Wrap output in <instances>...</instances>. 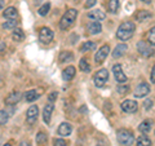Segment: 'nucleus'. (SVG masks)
Returning <instances> with one entry per match:
<instances>
[{
	"label": "nucleus",
	"instance_id": "nucleus-26",
	"mask_svg": "<svg viewBox=\"0 0 155 146\" xmlns=\"http://www.w3.org/2000/svg\"><path fill=\"white\" fill-rule=\"evenodd\" d=\"M107 7H109V12L110 13H116L119 11L120 3H119V0H110L109 4H107Z\"/></svg>",
	"mask_w": 155,
	"mask_h": 146
},
{
	"label": "nucleus",
	"instance_id": "nucleus-2",
	"mask_svg": "<svg viewBox=\"0 0 155 146\" xmlns=\"http://www.w3.org/2000/svg\"><path fill=\"white\" fill-rule=\"evenodd\" d=\"M76 16H78L76 9L71 8V9H69V11H66V13L62 16L61 21H60V28L61 30H67V28H70L72 25H74Z\"/></svg>",
	"mask_w": 155,
	"mask_h": 146
},
{
	"label": "nucleus",
	"instance_id": "nucleus-45",
	"mask_svg": "<svg viewBox=\"0 0 155 146\" xmlns=\"http://www.w3.org/2000/svg\"><path fill=\"white\" fill-rule=\"evenodd\" d=\"M39 2H40V0H36V3H39Z\"/></svg>",
	"mask_w": 155,
	"mask_h": 146
},
{
	"label": "nucleus",
	"instance_id": "nucleus-20",
	"mask_svg": "<svg viewBox=\"0 0 155 146\" xmlns=\"http://www.w3.org/2000/svg\"><path fill=\"white\" fill-rule=\"evenodd\" d=\"M88 31L91 34H100L101 31H102V26H101V23L98 21H94V22H91L88 25Z\"/></svg>",
	"mask_w": 155,
	"mask_h": 146
},
{
	"label": "nucleus",
	"instance_id": "nucleus-22",
	"mask_svg": "<svg viewBox=\"0 0 155 146\" xmlns=\"http://www.w3.org/2000/svg\"><path fill=\"white\" fill-rule=\"evenodd\" d=\"M12 39L14 41H22L23 39H25V34H23V31L21 30V28H14L13 30V34H12Z\"/></svg>",
	"mask_w": 155,
	"mask_h": 146
},
{
	"label": "nucleus",
	"instance_id": "nucleus-4",
	"mask_svg": "<svg viewBox=\"0 0 155 146\" xmlns=\"http://www.w3.org/2000/svg\"><path fill=\"white\" fill-rule=\"evenodd\" d=\"M94 80V84L96 87H98V88H101V87H104L106 83H107L109 80V71L106 69H101L96 72V75L93 78Z\"/></svg>",
	"mask_w": 155,
	"mask_h": 146
},
{
	"label": "nucleus",
	"instance_id": "nucleus-19",
	"mask_svg": "<svg viewBox=\"0 0 155 146\" xmlns=\"http://www.w3.org/2000/svg\"><path fill=\"white\" fill-rule=\"evenodd\" d=\"M21 97H22L21 93H18V92H12V93H9V96L5 98V104L7 105H14L21 100Z\"/></svg>",
	"mask_w": 155,
	"mask_h": 146
},
{
	"label": "nucleus",
	"instance_id": "nucleus-17",
	"mask_svg": "<svg viewBox=\"0 0 155 146\" xmlns=\"http://www.w3.org/2000/svg\"><path fill=\"white\" fill-rule=\"evenodd\" d=\"M3 16H4V18H8V19H17L18 12L14 7H8V8H5V11L3 12Z\"/></svg>",
	"mask_w": 155,
	"mask_h": 146
},
{
	"label": "nucleus",
	"instance_id": "nucleus-5",
	"mask_svg": "<svg viewBox=\"0 0 155 146\" xmlns=\"http://www.w3.org/2000/svg\"><path fill=\"white\" fill-rule=\"evenodd\" d=\"M137 51L142 57H146V58L151 57L154 55V52H155L147 41H138L137 43Z\"/></svg>",
	"mask_w": 155,
	"mask_h": 146
},
{
	"label": "nucleus",
	"instance_id": "nucleus-18",
	"mask_svg": "<svg viewBox=\"0 0 155 146\" xmlns=\"http://www.w3.org/2000/svg\"><path fill=\"white\" fill-rule=\"evenodd\" d=\"M151 128H153V120H151V119L143 120L142 123L138 125L140 132H142V133H149L150 131H151Z\"/></svg>",
	"mask_w": 155,
	"mask_h": 146
},
{
	"label": "nucleus",
	"instance_id": "nucleus-30",
	"mask_svg": "<svg viewBox=\"0 0 155 146\" xmlns=\"http://www.w3.org/2000/svg\"><path fill=\"white\" fill-rule=\"evenodd\" d=\"M79 69L83 71V72H89L91 71V66H89L88 62H87L85 58H81V60H80V62H79Z\"/></svg>",
	"mask_w": 155,
	"mask_h": 146
},
{
	"label": "nucleus",
	"instance_id": "nucleus-21",
	"mask_svg": "<svg viewBox=\"0 0 155 146\" xmlns=\"http://www.w3.org/2000/svg\"><path fill=\"white\" fill-rule=\"evenodd\" d=\"M74 60V55H72L71 52L69 51H64V52H61V55H60V62L61 64H65V62H70Z\"/></svg>",
	"mask_w": 155,
	"mask_h": 146
},
{
	"label": "nucleus",
	"instance_id": "nucleus-39",
	"mask_svg": "<svg viewBox=\"0 0 155 146\" xmlns=\"http://www.w3.org/2000/svg\"><path fill=\"white\" fill-rule=\"evenodd\" d=\"M5 47H7V44H5V41L0 40V52H3L4 49H5Z\"/></svg>",
	"mask_w": 155,
	"mask_h": 146
},
{
	"label": "nucleus",
	"instance_id": "nucleus-24",
	"mask_svg": "<svg viewBox=\"0 0 155 146\" xmlns=\"http://www.w3.org/2000/svg\"><path fill=\"white\" fill-rule=\"evenodd\" d=\"M35 141L39 146H45L47 145V141H48V137L44 132H39L35 137Z\"/></svg>",
	"mask_w": 155,
	"mask_h": 146
},
{
	"label": "nucleus",
	"instance_id": "nucleus-15",
	"mask_svg": "<svg viewBox=\"0 0 155 146\" xmlns=\"http://www.w3.org/2000/svg\"><path fill=\"white\" fill-rule=\"evenodd\" d=\"M88 18L93 19V21H102V19L106 18V14L102 11H100V9H94V11H91L88 13Z\"/></svg>",
	"mask_w": 155,
	"mask_h": 146
},
{
	"label": "nucleus",
	"instance_id": "nucleus-12",
	"mask_svg": "<svg viewBox=\"0 0 155 146\" xmlns=\"http://www.w3.org/2000/svg\"><path fill=\"white\" fill-rule=\"evenodd\" d=\"M53 110H54V104L53 102H49V104L45 105L44 110H43V120H44L45 124L51 123V116H52Z\"/></svg>",
	"mask_w": 155,
	"mask_h": 146
},
{
	"label": "nucleus",
	"instance_id": "nucleus-11",
	"mask_svg": "<svg viewBox=\"0 0 155 146\" xmlns=\"http://www.w3.org/2000/svg\"><path fill=\"white\" fill-rule=\"evenodd\" d=\"M113 72H114V76L118 83H125L127 81V75L123 72V69L120 65H114L113 67Z\"/></svg>",
	"mask_w": 155,
	"mask_h": 146
},
{
	"label": "nucleus",
	"instance_id": "nucleus-34",
	"mask_svg": "<svg viewBox=\"0 0 155 146\" xmlns=\"http://www.w3.org/2000/svg\"><path fill=\"white\" fill-rule=\"evenodd\" d=\"M116 92L120 93V95H125V93H128L129 92V88L127 85H119L118 88H116Z\"/></svg>",
	"mask_w": 155,
	"mask_h": 146
},
{
	"label": "nucleus",
	"instance_id": "nucleus-37",
	"mask_svg": "<svg viewBox=\"0 0 155 146\" xmlns=\"http://www.w3.org/2000/svg\"><path fill=\"white\" fill-rule=\"evenodd\" d=\"M57 97H58V95H57V92H52V93L48 96V100H49V102H53L54 100H57Z\"/></svg>",
	"mask_w": 155,
	"mask_h": 146
},
{
	"label": "nucleus",
	"instance_id": "nucleus-25",
	"mask_svg": "<svg viewBox=\"0 0 155 146\" xmlns=\"http://www.w3.org/2000/svg\"><path fill=\"white\" fill-rule=\"evenodd\" d=\"M39 97V93L35 91V89H31V91H28L25 93V100L27 102H34V101H36V98Z\"/></svg>",
	"mask_w": 155,
	"mask_h": 146
},
{
	"label": "nucleus",
	"instance_id": "nucleus-33",
	"mask_svg": "<svg viewBox=\"0 0 155 146\" xmlns=\"http://www.w3.org/2000/svg\"><path fill=\"white\" fill-rule=\"evenodd\" d=\"M147 40H149V44L150 45H155V26L150 30L149 35H147Z\"/></svg>",
	"mask_w": 155,
	"mask_h": 146
},
{
	"label": "nucleus",
	"instance_id": "nucleus-7",
	"mask_svg": "<svg viewBox=\"0 0 155 146\" xmlns=\"http://www.w3.org/2000/svg\"><path fill=\"white\" fill-rule=\"evenodd\" d=\"M38 115H39V109L36 105H32L28 108L27 113H26V121L27 124H34L38 120Z\"/></svg>",
	"mask_w": 155,
	"mask_h": 146
},
{
	"label": "nucleus",
	"instance_id": "nucleus-14",
	"mask_svg": "<svg viewBox=\"0 0 155 146\" xmlns=\"http://www.w3.org/2000/svg\"><path fill=\"white\" fill-rule=\"evenodd\" d=\"M75 67L74 66H67L66 69L62 71V79H64L65 81H70L72 78L75 76Z\"/></svg>",
	"mask_w": 155,
	"mask_h": 146
},
{
	"label": "nucleus",
	"instance_id": "nucleus-32",
	"mask_svg": "<svg viewBox=\"0 0 155 146\" xmlns=\"http://www.w3.org/2000/svg\"><path fill=\"white\" fill-rule=\"evenodd\" d=\"M9 119V114L5 110H0V125H4Z\"/></svg>",
	"mask_w": 155,
	"mask_h": 146
},
{
	"label": "nucleus",
	"instance_id": "nucleus-27",
	"mask_svg": "<svg viewBox=\"0 0 155 146\" xmlns=\"http://www.w3.org/2000/svg\"><path fill=\"white\" fill-rule=\"evenodd\" d=\"M137 146H151V141L146 134H142L137 138Z\"/></svg>",
	"mask_w": 155,
	"mask_h": 146
},
{
	"label": "nucleus",
	"instance_id": "nucleus-41",
	"mask_svg": "<svg viewBox=\"0 0 155 146\" xmlns=\"http://www.w3.org/2000/svg\"><path fill=\"white\" fill-rule=\"evenodd\" d=\"M18 146H30V145H28V142H27V141H21V142H19V145Z\"/></svg>",
	"mask_w": 155,
	"mask_h": 146
},
{
	"label": "nucleus",
	"instance_id": "nucleus-29",
	"mask_svg": "<svg viewBox=\"0 0 155 146\" xmlns=\"http://www.w3.org/2000/svg\"><path fill=\"white\" fill-rule=\"evenodd\" d=\"M17 21L16 19H9V21H5L3 23V28H5V30H14L17 26Z\"/></svg>",
	"mask_w": 155,
	"mask_h": 146
},
{
	"label": "nucleus",
	"instance_id": "nucleus-10",
	"mask_svg": "<svg viewBox=\"0 0 155 146\" xmlns=\"http://www.w3.org/2000/svg\"><path fill=\"white\" fill-rule=\"evenodd\" d=\"M137 109H138V105H137V102L133 101V100H125L122 104V110L124 113L132 114V113H136Z\"/></svg>",
	"mask_w": 155,
	"mask_h": 146
},
{
	"label": "nucleus",
	"instance_id": "nucleus-13",
	"mask_svg": "<svg viewBox=\"0 0 155 146\" xmlns=\"http://www.w3.org/2000/svg\"><path fill=\"white\" fill-rule=\"evenodd\" d=\"M72 132V127L70 123H67V121H64V123L60 124V127H58V134L62 136V137H67V136H70Z\"/></svg>",
	"mask_w": 155,
	"mask_h": 146
},
{
	"label": "nucleus",
	"instance_id": "nucleus-28",
	"mask_svg": "<svg viewBox=\"0 0 155 146\" xmlns=\"http://www.w3.org/2000/svg\"><path fill=\"white\" fill-rule=\"evenodd\" d=\"M93 49H96V44L93 41H84L83 45L80 47V52H89Z\"/></svg>",
	"mask_w": 155,
	"mask_h": 146
},
{
	"label": "nucleus",
	"instance_id": "nucleus-40",
	"mask_svg": "<svg viewBox=\"0 0 155 146\" xmlns=\"http://www.w3.org/2000/svg\"><path fill=\"white\" fill-rule=\"evenodd\" d=\"M151 83H155V65L151 70Z\"/></svg>",
	"mask_w": 155,
	"mask_h": 146
},
{
	"label": "nucleus",
	"instance_id": "nucleus-9",
	"mask_svg": "<svg viewBox=\"0 0 155 146\" xmlns=\"http://www.w3.org/2000/svg\"><path fill=\"white\" fill-rule=\"evenodd\" d=\"M109 52H110V47L109 45H102V47H101L98 49V52L96 53V56H94L96 64H102V62L105 61V58L107 57Z\"/></svg>",
	"mask_w": 155,
	"mask_h": 146
},
{
	"label": "nucleus",
	"instance_id": "nucleus-42",
	"mask_svg": "<svg viewBox=\"0 0 155 146\" xmlns=\"http://www.w3.org/2000/svg\"><path fill=\"white\" fill-rule=\"evenodd\" d=\"M4 8V0H0V9Z\"/></svg>",
	"mask_w": 155,
	"mask_h": 146
},
{
	"label": "nucleus",
	"instance_id": "nucleus-8",
	"mask_svg": "<svg viewBox=\"0 0 155 146\" xmlns=\"http://www.w3.org/2000/svg\"><path fill=\"white\" fill-rule=\"evenodd\" d=\"M149 93H150V85L147 83H140L134 89V96L138 97V98H142V97L147 96Z\"/></svg>",
	"mask_w": 155,
	"mask_h": 146
},
{
	"label": "nucleus",
	"instance_id": "nucleus-38",
	"mask_svg": "<svg viewBox=\"0 0 155 146\" xmlns=\"http://www.w3.org/2000/svg\"><path fill=\"white\" fill-rule=\"evenodd\" d=\"M96 3H97V0H87V3H85V8H92Z\"/></svg>",
	"mask_w": 155,
	"mask_h": 146
},
{
	"label": "nucleus",
	"instance_id": "nucleus-44",
	"mask_svg": "<svg viewBox=\"0 0 155 146\" xmlns=\"http://www.w3.org/2000/svg\"><path fill=\"white\" fill-rule=\"evenodd\" d=\"M3 146H12V145H9V144H5V145H3Z\"/></svg>",
	"mask_w": 155,
	"mask_h": 146
},
{
	"label": "nucleus",
	"instance_id": "nucleus-16",
	"mask_svg": "<svg viewBox=\"0 0 155 146\" xmlns=\"http://www.w3.org/2000/svg\"><path fill=\"white\" fill-rule=\"evenodd\" d=\"M128 51V47L125 45V44H119V45H116L115 47V49L113 52V57L114 58H120V57H123L125 53H127Z\"/></svg>",
	"mask_w": 155,
	"mask_h": 146
},
{
	"label": "nucleus",
	"instance_id": "nucleus-31",
	"mask_svg": "<svg viewBox=\"0 0 155 146\" xmlns=\"http://www.w3.org/2000/svg\"><path fill=\"white\" fill-rule=\"evenodd\" d=\"M49 9H51V4L49 3H45L44 5H41L40 8H39L38 13L40 14V16H47V14L49 13Z\"/></svg>",
	"mask_w": 155,
	"mask_h": 146
},
{
	"label": "nucleus",
	"instance_id": "nucleus-3",
	"mask_svg": "<svg viewBox=\"0 0 155 146\" xmlns=\"http://www.w3.org/2000/svg\"><path fill=\"white\" fill-rule=\"evenodd\" d=\"M118 141L122 146H130L134 141V136L128 129H119L118 131Z\"/></svg>",
	"mask_w": 155,
	"mask_h": 146
},
{
	"label": "nucleus",
	"instance_id": "nucleus-23",
	"mask_svg": "<svg viewBox=\"0 0 155 146\" xmlns=\"http://www.w3.org/2000/svg\"><path fill=\"white\" fill-rule=\"evenodd\" d=\"M151 17H153V14L147 11H140L137 14H136V18H137V21H140V22H143Z\"/></svg>",
	"mask_w": 155,
	"mask_h": 146
},
{
	"label": "nucleus",
	"instance_id": "nucleus-6",
	"mask_svg": "<svg viewBox=\"0 0 155 146\" xmlns=\"http://www.w3.org/2000/svg\"><path fill=\"white\" fill-rule=\"evenodd\" d=\"M53 36H54V34H53V31L49 27H41L40 31H39V40L41 43H44V44L51 43Z\"/></svg>",
	"mask_w": 155,
	"mask_h": 146
},
{
	"label": "nucleus",
	"instance_id": "nucleus-1",
	"mask_svg": "<svg viewBox=\"0 0 155 146\" xmlns=\"http://www.w3.org/2000/svg\"><path fill=\"white\" fill-rule=\"evenodd\" d=\"M134 30H136V26H134V23H133V22H130V21L123 22L122 25L119 26V28H118L116 36H118L120 40H123V41L129 40V39L133 36Z\"/></svg>",
	"mask_w": 155,
	"mask_h": 146
},
{
	"label": "nucleus",
	"instance_id": "nucleus-35",
	"mask_svg": "<svg viewBox=\"0 0 155 146\" xmlns=\"http://www.w3.org/2000/svg\"><path fill=\"white\" fill-rule=\"evenodd\" d=\"M54 146H67L66 141L62 140V138H56L54 140Z\"/></svg>",
	"mask_w": 155,
	"mask_h": 146
},
{
	"label": "nucleus",
	"instance_id": "nucleus-36",
	"mask_svg": "<svg viewBox=\"0 0 155 146\" xmlns=\"http://www.w3.org/2000/svg\"><path fill=\"white\" fill-rule=\"evenodd\" d=\"M153 104H154L153 100H146V101H145V104H143V108L146 110H149V109L153 108Z\"/></svg>",
	"mask_w": 155,
	"mask_h": 146
},
{
	"label": "nucleus",
	"instance_id": "nucleus-43",
	"mask_svg": "<svg viewBox=\"0 0 155 146\" xmlns=\"http://www.w3.org/2000/svg\"><path fill=\"white\" fill-rule=\"evenodd\" d=\"M142 2H143V3H147V4H150V3L153 2V0H142Z\"/></svg>",
	"mask_w": 155,
	"mask_h": 146
}]
</instances>
